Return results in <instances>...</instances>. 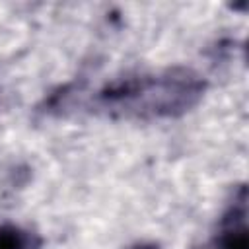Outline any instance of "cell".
<instances>
[{
	"mask_svg": "<svg viewBox=\"0 0 249 249\" xmlns=\"http://www.w3.org/2000/svg\"><path fill=\"white\" fill-rule=\"evenodd\" d=\"M41 239L16 224L0 226V249H39Z\"/></svg>",
	"mask_w": 249,
	"mask_h": 249,
	"instance_id": "cell-3",
	"label": "cell"
},
{
	"mask_svg": "<svg viewBox=\"0 0 249 249\" xmlns=\"http://www.w3.org/2000/svg\"><path fill=\"white\" fill-rule=\"evenodd\" d=\"M247 185L233 187L231 198L218 220V230L200 245L193 249H249V226H247Z\"/></svg>",
	"mask_w": 249,
	"mask_h": 249,
	"instance_id": "cell-2",
	"label": "cell"
},
{
	"mask_svg": "<svg viewBox=\"0 0 249 249\" xmlns=\"http://www.w3.org/2000/svg\"><path fill=\"white\" fill-rule=\"evenodd\" d=\"M208 84L189 66H169L152 74H126L107 82L93 105L121 119H177L195 109Z\"/></svg>",
	"mask_w": 249,
	"mask_h": 249,
	"instance_id": "cell-1",
	"label": "cell"
},
{
	"mask_svg": "<svg viewBox=\"0 0 249 249\" xmlns=\"http://www.w3.org/2000/svg\"><path fill=\"white\" fill-rule=\"evenodd\" d=\"M132 249H160V245L154 243V241H146V243H138V245H134Z\"/></svg>",
	"mask_w": 249,
	"mask_h": 249,
	"instance_id": "cell-4",
	"label": "cell"
}]
</instances>
